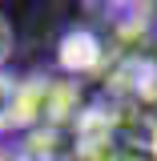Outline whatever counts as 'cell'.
<instances>
[{"mask_svg": "<svg viewBox=\"0 0 157 161\" xmlns=\"http://www.w3.org/2000/svg\"><path fill=\"white\" fill-rule=\"evenodd\" d=\"M20 113V85L12 77H4V69H0V129H8Z\"/></svg>", "mask_w": 157, "mask_h": 161, "instance_id": "obj_1", "label": "cell"}, {"mask_svg": "<svg viewBox=\"0 0 157 161\" xmlns=\"http://www.w3.org/2000/svg\"><path fill=\"white\" fill-rule=\"evenodd\" d=\"M8 57H12V24H8V16L0 12V69H4Z\"/></svg>", "mask_w": 157, "mask_h": 161, "instance_id": "obj_2", "label": "cell"}, {"mask_svg": "<svg viewBox=\"0 0 157 161\" xmlns=\"http://www.w3.org/2000/svg\"><path fill=\"white\" fill-rule=\"evenodd\" d=\"M0 161H32L24 149H8V145H0Z\"/></svg>", "mask_w": 157, "mask_h": 161, "instance_id": "obj_3", "label": "cell"}]
</instances>
